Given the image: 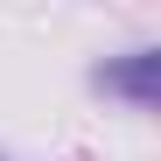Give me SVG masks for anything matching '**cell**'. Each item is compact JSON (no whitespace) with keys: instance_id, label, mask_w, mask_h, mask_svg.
Returning a JSON list of instances; mask_svg holds the SVG:
<instances>
[{"instance_id":"6da1fadb","label":"cell","mask_w":161,"mask_h":161,"mask_svg":"<svg viewBox=\"0 0 161 161\" xmlns=\"http://www.w3.org/2000/svg\"><path fill=\"white\" fill-rule=\"evenodd\" d=\"M154 77H161V56H154V49H140L133 63H119V70H98V84H105V91H126L133 105H154Z\"/></svg>"}]
</instances>
